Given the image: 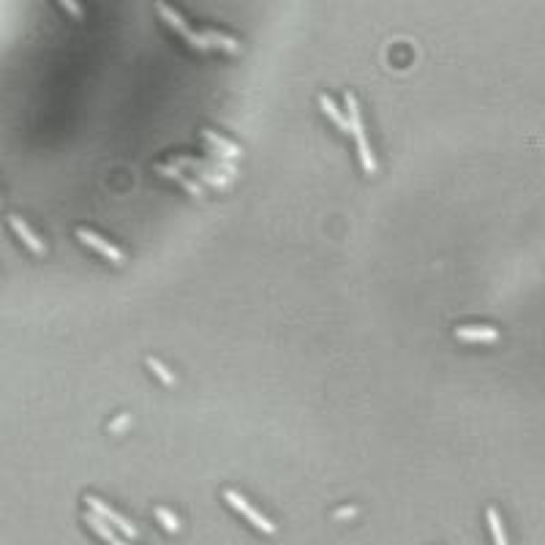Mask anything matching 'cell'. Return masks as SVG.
<instances>
[{
  "mask_svg": "<svg viewBox=\"0 0 545 545\" xmlns=\"http://www.w3.org/2000/svg\"><path fill=\"white\" fill-rule=\"evenodd\" d=\"M156 518L164 524V529L166 532H177L180 529V521L175 518V513L172 510H166V507H156Z\"/></svg>",
  "mask_w": 545,
  "mask_h": 545,
  "instance_id": "9a60e30c",
  "label": "cell"
},
{
  "mask_svg": "<svg viewBox=\"0 0 545 545\" xmlns=\"http://www.w3.org/2000/svg\"><path fill=\"white\" fill-rule=\"evenodd\" d=\"M202 137L208 140V145H210V148H216V151H219V153H221V156H224V158H237V156H240V148H237L234 142H230V140H224V137H219L216 131H210V129H205V131H202Z\"/></svg>",
  "mask_w": 545,
  "mask_h": 545,
  "instance_id": "ba28073f",
  "label": "cell"
},
{
  "mask_svg": "<svg viewBox=\"0 0 545 545\" xmlns=\"http://www.w3.org/2000/svg\"><path fill=\"white\" fill-rule=\"evenodd\" d=\"M156 172H161L164 177H175V180H180V183L186 180V175H183L177 166H172V164H156Z\"/></svg>",
  "mask_w": 545,
  "mask_h": 545,
  "instance_id": "2e32d148",
  "label": "cell"
},
{
  "mask_svg": "<svg viewBox=\"0 0 545 545\" xmlns=\"http://www.w3.org/2000/svg\"><path fill=\"white\" fill-rule=\"evenodd\" d=\"M197 177H199L202 183L213 186V188H227V186H230V177H224V175H219V172H213V169H208V166L197 169Z\"/></svg>",
  "mask_w": 545,
  "mask_h": 545,
  "instance_id": "4fadbf2b",
  "label": "cell"
},
{
  "mask_svg": "<svg viewBox=\"0 0 545 545\" xmlns=\"http://www.w3.org/2000/svg\"><path fill=\"white\" fill-rule=\"evenodd\" d=\"M109 545H129V543H123L120 537H115V540H112V543H109Z\"/></svg>",
  "mask_w": 545,
  "mask_h": 545,
  "instance_id": "44dd1931",
  "label": "cell"
},
{
  "mask_svg": "<svg viewBox=\"0 0 545 545\" xmlns=\"http://www.w3.org/2000/svg\"><path fill=\"white\" fill-rule=\"evenodd\" d=\"M8 224H11V230L19 234V240H22V243H25V245H27L33 254H38V256L44 254V243H41V240L33 234V230H30V227H27V224H25L19 216H8Z\"/></svg>",
  "mask_w": 545,
  "mask_h": 545,
  "instance_id": "8992f818",
  "label": "cell"
},
{
  "mask_svg": "<svg viewBox=\"0 0 545 545\" xmlns=\"http://www.w3.org/2000/svg\"><path fill=\"white\" fill-rule=\"evenodd\" d=\"M129 423H131V414H120L118 420H112V423H109V431H123Z\"/></svg>",
  "mask_w": 545,
  "mask_h": 545,
  "instance_id": "ac0fdd59",
  "label": "cell"
},
{
  "mask_svg": "<svg viewBox=\"0 0 545 545\" xmlns=\"http://www.w3.org/2000/svg\"><path fill=\"white\" fill-rule=\"evenodd\" d=\"M85 521H87V526L101 537V540H107V543H112L118 535H115V529L101 518V515H96V513H85Z\"/></svg>",
  "mask_w": 545,
  "mask_h": 545,
  "instance_id": "30bf717a",
  "label": "cell"
},
{
  "mask_svg": "<svg viewBox=\"0 0 545 545\" xmlns=\"http://www.w3.org/2000/svg\"><path fill=\"white\" fill-rule=\"evenodd\" d=\"M346 120H349V134H355V142H357V153H360L363 169H366L368 175L377 172V158L371 153V145H368V137H366V129H363V120H360L357 98H355L352 93H346Z\"/></svg>",
  "mask_w": 545,
  "mask_h": 545,
  "instance_id": "6da1fadb",
  "label": "cell"
},
{
  "mask_svg": "<svg viewBox=\"0 0 545 545\" xmlns=\"http://www.w3.org/2000/svg\"><path fill=\"white\" fill-rule=\"evenodd\" d=\"M63 8H69V11H71V14H74V16H82V11H79V5L77 3H71V0H63Z\"/></svg>",
  "mask_w": 545,
  "mask_h": 545,
  "instance_id": "d6986e66",
  "label": "cell"
},
{
  "mask_svg": "<svg viewBox=\"0 0 545 545\" xmlns=\"http://www.w3.org/2000/svg\"><path fill=\"white\" fill-rule=\"evenodd\" d=\"M357 510L355 507H344V510H338V518H349V515H355Z\"/></svg>",
  "mask_w": 545,
  "mask_h": 545,
  "instance_id": "ffe728a7",
  "label": "cell"
},
{
  "mask_svg": "<svg viewBox=\"0 0 545 545\" xmlns=\"http://www.w3.org/2000/svg\"><path fill=\"white\" fill-rule=\"evenodd\" d=\"M77 237L79 243H85V245H90L93 251H98V254H104L109 262H123L126 256H123V251L118 248V245H112V243H107L101 234L90 232V230H77Z\"/></svg>",
  "mask_w": 545,
  "mask_h": 545,
  "instance_id": "277c9868",
  "label": "cell"
},
{
  "mask_svg": "<svg viewBox=\"0 0 545 545\" xmlns=\"http://www.w3.org/2000/svg\"><path fill=\"white\" fill-rule=\"evenodd\" d=\"M85 504L90 507V513H96V515H101L107 524H112L120 535H126V537H137V526H134L129 518H123L120 513H115L112 507H107L101 499H96V496H85Z\"/></svg>",
  "mask_w": 545,
  "mask_h": 545,
  "instance_id": "7a4b0ae2",
  "label": "cell"
},
{
  "mask_svg": "<svg viewBox=\"0 0 545 545\" xmlns=\"http://www.w3.org/2000/svg\"><path fill=\"white\" fill-rule=\"evenodd\" d=\"M319 107H322V112L338 126V131H344V134H349V120H346V115H341V109L333 104V98L327 96V93H322L319 96Z\"/></svg>",
  "mask_w": 545,
  "mask_h": 545,
  "instance_id": "52a82bcc",
  "label": "cell"
},
{
  "mask_svg": "<svg viewBox=\"0 0 545 545\" xmlns=\"http://www.w3.org/2000/svg\"><path fill=\"white\" fill-rule=\"evenodd\" d=\"M202 36L208 38V44H210V47H219V49H227V52H232V55H234V52H237V49H240V44H237L234 38H227V36H221V33H216V30H205Z\"/></svg>",
  "mask_w": 545,
  "mask_h": 545,
  "instance_id": "7c38bea8",
  "label": "cell"
},
{
  "mask_svg": "<svg viewBox=\"0 0 545 545\" xmlns=\"http://www.w3.org/2000/svg\"><path fill=\"white\" fill-rule=\"evenodd\" d=\"M485 518H488V526H491V535H493V545H507V535H504L499 510H496V507H488V510H485Z\"/></svg>",
  "mask_w": 545,
  "mask_h": 545,
  "instance_id": "8fae6325",
  "label": "cell"
},
{
  "mask_svg": "<svg viewBox=\"0 0 545 545\" xmlns=\"http://www.w3.org/2000/svg\"><path fill=\"white\" fill-rule=\"evenodd\" d=\"M456 338H461V341H474V344H493V341H499V330H496V327H482V324H474V327H456Z\"/></svg>",
  "mask_w": 545,
  "mask_h": 545,
  "instance_id": "5b68a950",
  "label": "cell"
},
{
  "mask_svg": "<svg viewBox=\"0 0 545 545\" xmlns=\"http://www.w3.org/2000/svg\"><path fill=\"white\" fill-rule=\"evenodd\" d=\"M224 499L232 504L240 515H245V518H248L259 532H265V535H273V532H276V524H273V521H267L259 510H254V507L245 502V496H243V493H237V491H224Z\"/></svg>",
  "mask_w": 545,
  "mask_h": 545,
  "instance_id": "3957f363",
  "label": "cell"
},
{
  "mask_svg": "<svg viewBox=\"0 0 545 545\" xmlns=\"http://www.w3.org/2000/svg\"><path fill=\"white\" fill-rule=\"evenodd\" d=\"M180 186H186V191L191 194V197H197V199H202V188H199V183L197 180H191V177H186Z\"/></svg>",
  "mask_w": 545,
  "mask_h": 545,
  "instance_id": "e0dca14e",
  "label": "cell"
},
{
  "mask_svg": "<svg viewBox=\"0 0 545 545\" xmlns=\"http://www.w3.org/2000/svg\"><path fill=\"white\" fill-rule=\"evenodd\" d=\"M156 11L166 19V22H169V25H172V27H175V30H177V33H180V36H183V38H186V41L194 36V30H188V25H186V22H183V19H180V16L166 5V3H156Z\"/></svg>",
  "mask_w": 545,
  "mask_h": 545,
  "instance_id": "9c48e42d",
  "label": "cell"
},
{
  "mask_svg": "<svg viewBox=\"0 0 545 545\" xmlns=\"http://www.w3.org/2000/svg\"><path fill=\"white\" fill-rule=\"evenodd\" d=\"M148 366H151V371L156 374V377L161 379V382H164V385H166V388H172V385H175V377H172V371H169V368H166V366H164L158 357H148Z\"/></svg>",
  "mask_w": 545,
  "mask_h": 545,
  "instance_id": "5bb4252c",
  "label": "cell"
}]
</instances>
